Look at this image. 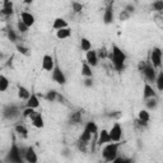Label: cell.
<instances>
[{"label": "cell", "mask_w": 163, "mask_h": 163, "mask_svg": "<svg viewBox=\"0 0 163 163\" xmlns=\"http://www.w3.org/2000/svg\"><path fill=\"white\" fill-rule=\"evenodd\" d=\"M108 57L112 61V64H113V66H115V69L117 71L124 70L125 61H126V55L118 46H116V45L112 46V51L108 54Z\"/></svg>", "instance_id": "6da1fadb"}, {"label": "cell", "mask_w": 163, "mask_h": 163, "mask_svg": "<svg viewBox=\"0 0 163 163\" xmlns=\"http://www.w3.org/2000/svg\"><path fill=\"white\" fill-rule=\"evenodd\" d=\"M118 147H120V143L115 141V143H108V144L103 148L102 155H103L106 162H113L115 160V158L117 157V153H118Z\"/></svg>", "instance_id": "7a4b0ae2"}, {"label": "cell", "mask_w": 163, "mask_h": 163, "mask_svg": "<svg viewBox=\"0 0 163 163\" xmlns=\"http://www.w3.org/2000/svg\"><path fill=\"white\" fill-rule=\"evenodd\" d=\"M7 160L8 162H14V163H22L23 162V157L20 155V150L19 148L17 147V144L13 141V144H12V148L7 155Z\"/></svg>", "instance_id": "3957f363"}, {"label": "cell", "mask_w": 163, "mask_h": 163, "mask_svg": "<svg viewBox=\"0 0 163 163\" xmlns=\"http://www.w3.org/2000/svg\"><path fill=\"white\" fill-rule=\"evenodd\" d=\"M52 80L56 82V83L60 84V86H64L66 83V78H65L63 70H61V68L59 66V64L56 63V61H55V68L52 70Z\"/></svg>", "instance_id": "277c9868"}, {"label": "cell", "mask_w": 163, "mask_h": 163, "mask_svg": "<svg viewBox=\"0 0 163 163\" xmlns=\"http://www.w3.org/2000/svg\"><path fill=\"white\" fill-rule=\"evenodd\" d=\"M150 63L154 68H160L162 65V51L159 47H154L150 52Z\"/></svg>", "instance_id": "5b68a950"}, {"label": "cell", "mask_w": 163, "mask_h": 163, "mask_svg": "<svg viewBox=\"0 0 163 163\" xmlns=\"http://www.w3.org/2000/svg\"><path fill=\"white\" fill-rule=\"evenodd\" d=\"M143 74H144V76L147 78L148 82H155L157 79V71H155V68L153 66V64H147L145 69L143 70Z\"/></svg>", "instance_id": "8992f818"}, {"label": "cell", "mask_w": 163, "mask_h": 163, "mask_svg": "<svg viewBox=\"0 0 163 163\" xmlns=\"http://www.w3.org/2000/svg\"><path fill=\"white\" fill-rule=\"evenodd\" d=\"M110 136H111V140H112V141H120V140H121L122 129H121V126H120L118 122H116V124L111 128V130H110Z\"/></svg>", "instance_id": "52a82bcc"}, {"label": "cell", "mask_w": 163, "mask_h": 163, "mask_svg": "<svg viewBox=\"0 0 163 163\" xmlns=\"http://www.w3.org/2000/svg\"><path fill=\"white\" fill-rule=\"evenodd\" d=\"M55 68V60L51 55H45L42 59V69L46 71H52Z\"/></svg>", "instance_id": "ba28073f"}, {"label": "cell", "mask_w": 163, "mask_h": 163, "mask_svg": "<svg viewBox=\"0 0 163 163\" xmlns=\"http://www.w3.org/2000/svg\"><path fill=\"white\" fill-rule=\"evenodd\" d=\"M18 112H19V110H18V107L14 106V105H8V106H5L4 110H3V113H4V117H5V118H14V117L18 115Z\"/></svg>", "instance_id": "9c48e42d"}, {"label": "cell", "mask_w": 163, "mask_h": 163, "mask_svg": "<svg viewBox=\"0 0 163 163\" xmlns=\"http://www.w3.org/2000/svg\"><path fill=\"white\" fill-rule=\"evenodd\" d=\"M86 59H87V63H88L91 66H96V65L98 64V54H97V51H94V50L87 51Z\"/></svg>", "instance_id": "30bf717a"}, {"label": "cell", "mask_w": 163, "mask_h": 163, "mask_svg": "<svg viewBox=\"0 0 163 163\" xmlns=\"http://www.w3.org/2000/svg\"><path fill=\"white\" fill-rule=\"evenodd\" d=\"M113 4H108L106 10H105V14H103V22L106 24H110L113 22V8H112Z\"/></svg>", "instance_id": "8fae6325"}, {"label": "cell", "mask_w": 163, "mask_h": 163, "mask_svg": "<svg viewBox=\"0 0 163 163\" xmlns=\"http://www.w3.org/2000/svg\"><path fill=\"white\" fill-rule=\"evenodd\" d=\"M24 159H26L28 163H36V162L38 160L37 154H36V152H34L33 147H28V148H27V152H26Z\"/></svg>", "instance_id": "7c38bea8"}, {"label": "cell", "mask_w": 163, "mask_h": 163, "mask_svg": "<svg viewBox=\"0 0 163 163\" xmlns=\"http://www.w3.org/2000/svg\"><path fill=\"white\" fill-rule=\"evenodd\" d=\"M31 120H32V124H33V126H36V128H38V129H42V128H44V125H45L42 115L38 113V112H37V113H34V115L31 117Z\"/></svg>", "instance_id": "4fadbf2b"}, {"label": "cell", "mask_w": 163, "mask_h": 163, "mask_svg": "<svg viewBox=\"0 0 163 163\" xmlns=\"http://www.w3.org/2000/svg\"><path fill=\"white\" fill-rule=\"evenodd\" d=\"M20 20H23L28 27H32L34 24V17L28 12H22V14H20Z\"/></svg>", "instance_id": "5bb4252c"}, {"label": "cell", "mask_w": 163, "mask_h": 163, "mask_svg": "<svg viewBox=\"0 0 163 163\" xmlns=\"http://www.w3.org/2000/svg\"><path fill=\"white\" fill-rule=\"evenodd\" d=\"M111 136H110V131L107 130H102L99 133V138H98V145H102V144H106V143H111Z\"/></svg>", "instance_id": "9a60e30c"}, {"label": "cell", "mask_w": 163, "mask_h": 163, "mask_svg": "<svg viewBox=\"0 0 163 163\" xmlns=\"http://www.w3.org/2000/svg\"><path fill=\"white\" fill-rule=\"evenodd\" d=\"M155 91L153 89V87H150L148 83H145L144 86V89H143V98L144 99H148V98H152V97H155Z\"/></svg>", "instance_id": "2e32d148"}, {"label": "cell", "mask_w": 163, "mask_h": 163, "mask_svg": "<svg viewBox=\"0 0 163 163\" xmlns=\"http://www.w3.org/2000/svg\"><path fill=\"white\" fill-rule=\"evenodd\" d=\"M26 106L27 107H32V108H37L39 106V99H38V97H37L36 93L31 94V97L27 99V105Z\"/></svg>", "instance_id": "e0dca14e"}, {"label": "cell", "mask_w": 163, "mask_h": 163, "mask_svg": "<svg viewBox=\"0 0 163 163\" xmlns=\"http://www.w3.org/2000/svg\"><path fill=\"white\" fill-rule=\"evenodd\" d=\"M31 94H32V93H31L26 87L18 84V97H19L20 99H28V98L31 97Z\"/></svg>", "instance_id": "ac0fdd59"}, {"label": "cell", "mask_w": 163, "mask_h": 163, "mask_svg": "<svg viewBox=\"0 0 163 163\" xmlns=\"http://www.w3.org/2000/svg\"><path fill=\"white\" fill-rule=\"evenodd\" d=\"M71 36V29L69 27L66 28H61L59 31H56V37L60 39H64V38H69Z\"/></svg>", "instance_id": "d6986e66"}, {"label": "cell", "mask_w": 163, "mask_h": 163, "mask_svg": "<svg viewBox=\"0 0 163 163\" xmlns=\"http://www.w3.org/2000/svg\"><path fill=\"white\" fill-rule=\"evenodd\" d=\"M52 27H54V29H56V31H59V29H61V28H66V27H68V22H66L65 19H63V18H56V19L54 20Z\"/></svg>", "instance_id": "ffe728a7"}, {"label": "cell", "mask_w": 163, "mask_h": 163, "mask_svg": "<svg viewBox=\"0 0 163 163\" xmlns=\"http://www.w3.org/2000/svg\"><path fill=\"white\" fill-rule=\"evenodd\" d=\"M13 12H14V10H13V4H12V2H10V0H5L4 5H3L2 13H3L4 15H12Z\"/></svg>", "instance_id": "44dd1931"}, {"label": "cell", "mask_w": 163, "mask_h": 163, "mask_svg": "<svg viewBox=\"0 0 163 163\" xmlns=\"http://www.w3.org/2000/svg\"><path fill=\"white\" fill-rule=\"evenodd\" d=\"M82 75L86 76V78H92V68L88 63H84L83 65H82Z\"/></svg>", "instance_id": "7402d4cb"}, {"label": "cell", "mask_w": 163, "mask_h": 163, "mask_svg": "<svg viewBox=\"0 0 163 163\" xmlns=\"http://www.w3.org/2000/svg\"><path fill=\"white\" fill-rule=\"evenodd\" d=\"M8 87H9V80H8V78L5 75L2 74L0 75V91L5 92L8 89Z\"/></svg>", "instance_id": "603a6c76"}, {"label": "cell", "mask_w": 163, "mask_h": 163, "mask_svg": "<svg viewBox=\"0 0 163 163\" xmlns=\"http://www.w3.org/2000/svg\"><path fill=\"white\" fill-rule=\"evenodd\" d=\"M80 49L83 50V51H89V50H92L91 41H89L88 38H82V41H80Z\"/></svg>", "instance_id": "cb8c5ba5"}, {"label": "cell", "mask_w": 163, "mask_h": 163, "mask_svg": "<svg viewBox=\"0 0 163 163\" xmlns=\"http://www.w3.org/2000/svg\"><path fill=\"white\" fill-rule=\"evenodd\" d=\"M92 133L89 131V130H87L86 128H84V131L82 133V135H80V140H83V141H86V143H88L91 139H92Z\"/></svg>", "instance_id": "d4e9b609"}, {"label": "cell", "mask_w": 163, "mask_h": 163, "mask_svg": "<svg viewBox=\"0 0 163 163\" xmlns=\"http://www.w3.org/2000/svg\"><path fill=\"white\" fill-rule=\"evenodd\" d=\"M155 83H157V88L159 92H163V71H160L155 79Z\"/></svg>", "instance_id": "484cf974"}, {"label": "cell", "mask_w": 163, "mask_h": 163, "mask_svg": "<svg viewBox=\"0 0 163 163\" xmlns=\"http://www.w3.org/2000/svg\"><path fill=\"white\" fill-rule=\"evenodd\" d=\"M138 118L139 120H143V121H149V118H150V116H149V112L147 111V110H141V111H139V113H138Z\"/></svg>", "instance_id": "4316f807"}, {"label": "cell", "mask_w": 163, "mask_h": 163, "mask_svg": "<svg viewBox=\"0 0 163 163\" xmlns=\"http://www.w3.org/2000/svg\"><path fill=\"white\" fill-rule=\"evenodd\" d=\"M86 129L89 130L92 134H97V133H98V128H97V125H96V122H93V121H89V122H88V124L86 125Z\"/></svg>", "instance_id": "83f0119b"}, {"label": "cell", "mask_w": 163, "mask_h": 163, "mask_svg": "<svg viewBox=\"0 0 163 163\" xmlns=\"http://www.w3.org/2000/svg\"><path fill=\"white\" fill-rule=\"evenodd\" d=\"M17 28H18V31H19L20 33H26L29 27L23 22V20H19V22L17 23Z\"/></svg>", "instance_id": "f1b7e54d"}, {"label": "cell", "mask_w": 163, "mask_h": 163, "mask_svg": "<svg viewBox=\"0 0 163 163\" xmlns=\"http://www.w3.org/2000/svg\"><path fill=\"white\" fill-rule=\"evenodd\" d=\"M34 110H36V108H32V107H27V106H26V108H24L23 112H22L23 117H32L34 113H37Z\"/></svg>", "instance_id": "f546056e"}, {"label": "cell", "mask_w": 163, "mask_h": 163, "mask_svg": "<svg viewBox=\"0 0 163 163\" xmlns=\"http://www.w3.org/2000/svg\"><path fill=\"white\" fill-rule=\"evenodd\" d=\"M145 101H147V107H148L149 110H154V108L157 107V99H155V97L148 98V99H145Z\"/></svg>", "instance_id": "4dcf8cb0"}, {"label": "cell", "mask_w": 163, "mask_h": 163, "mask_svg": "<svg viewBox=\"0 0 163 163\" xmlns=\"http://www.w3.org/2000/svg\"><path fill=\"white\" fill-rule=\"evenodd\" d=\"M56 97H57V92H56V91H49V92L46 93V96H45V98H46L49 102H54V101L56 99Z\"/></svg>", "instance_id": "1f68e13d"}, {"label": "cell", "mask_w": 163, "mask_h": 163, "mask_svg": "<svg viewBox=\"0 0 163 163\" xmlns=\"http://www.w3.org/2000/svg\"><path fill=\"white\" fill-rule=\"evenodd\" d=\"M15 133H18L19 135L27 136L28 130H27V129H26V126H23V125H17V126H15Z\"/></svg>", "instance_id": "d6a6232c"}, {"label": "cell", "mask_w": 163, "mask_h": 163, "mask_svg": "<svg viewBox=\"0 0 163 163\" xmlns=\"http://www.w3.org/2000/svg\"><path fill=\"white\" fill-rule=\"evenodd\" d=\"M153 9L157 12H163V0H155L153 3Z\"/></svg>", "instance_id": "836d02e7"}, {"label": "cell", "mask_w": 163, "mask_h": 163, "mask_svg": "<svg viewBox=\"0 0 163 163\" xmlns=\"http://www.w3.org/2000/svg\"><path fill=\"white\" fill-rule=\"evenodd\" d=\"M17 50H18V52H20V54L24 55V56L29 55V49H27V47H24L22 45H17Z\"/></svg>", "instance_id": "e575fe53"}, {"label": "cell", "mask_w": 163, "mask_h": 163, "mask_svg": "<svg viewBox=\"0 0 163 163\" xmlns=\"http://www.w3.org/2000/svg\"><path fill=\"white\" fill-rule=\"evenodd\" d=\"M8 38L10 39V42H15V41H17V33L12 28L8 29Z\"/></svg>", "instance_id": "d590c367"}, {"label": "cell", "mask_w": 163, "mask_h": 163, "mask_svg": "<svg viewBox=\"0 0 163 163\" xmlns=\"http://www.w3.org/2000/svg\"><path fill=\"white\" fill-rule=\"evenodd\" d=\"M70 121L73 122V124H78V122H80V113L79 112H74L70 117Z\"/></svg>", "instance_id": "8d00e7d4"}, {"label": "cell", "mask_w": 163, "mask_h": 163, "mask_svg": "<svg viewBox=\"0 0 163 163\" xmlns=\"http://www.w3.org/2000/svg\"><path fill=\"white\" fill-rule=\"evenodd\" d=\"M71 7H73V10L76 12V13L82 12V9H83V5H82L80 3H78V2H73V3H71Z\"/></svg>", "instance_id": "74e56055"}, {"label": "cell", "mask_w": 163, "mask_h": 163, "mask_svg": "<svg viewBox=\"0 0 163 163\" xmlns=\"http://www.w3.org/2000/svg\"><path fill=\"white\" fill-rule=\"evenodd\" d=\"M98 56H99V57H102V59H106V57L108 56V51H107V49H106L105 46H102V47H101Z\"/></svg>", "instance_id": "f35d334b"}, {"label": "cell", "mask_w": 163, "mask_h": 163, "mask_svg": "<svg viewBox=\"0 0 163 163\" xmlns=\"http://www.w3.org/2000/svg\"><path fill=\"white\" fill-rule=\"evenodd\" d=\"M129 17H130V13L128 10H122L120 13V20H126Z\"/></svg>", "instance_id": "ab89813d"}, {"label": "cell", "mask_w": 163, "mask_h": 163, "mask_svg": "<svg viewBox=\"0 0 163 163\" xmlns=\"http://www.w3.org/2000/svg\"><path fill=\"white\" fill-rule=\"evenodd\" d=\"M145 66H147V63H145V61H140L139 65H138V68H139V70H140L141 73H143V70L145 69Z\"/></svg>", "instance_id": "60d3db41"}, {"label": "cell", "mask_w": 163, "mask_h": 163, "mask_svg": "<svg viewBox=\"0 0 163 163\" xmlns=\"http://www.w3.org/2000/svg\"><path fill=\"white\" fill-rule=\"evenodd\" d=\"M84 84H86L87 87H92V86H93V80H92V78H86Z\"/></svg>", "instance_id": "b9f144b4"}, {"label": "cell", "mask_w": 163, "mask_h": 163, "mask_svg": "<svg viewBox=\"0 0 163 163\" xmlns=\"http://www.w3.org/2000/svg\"><path fill=\"white\" fill-rule=\"evenodd\" d=\"M125 10H128L130 14L131 13H134V10H135V8L133 7V5H126V8H125Z\"/></svg>", "instance_id": "7bdbcfd3"}, {"label": "cell", "mask_w": 163, "mask_h": 163, "mask_svg": "<svg viewBox=\"0 0 163 163\" xmlns=\"http://www.w3.org/2000/svg\"><path fill=\"white\" fill-rule=\"evenodd\" d=\"M32 2H33V0H23L24 4H32Z\"/></svg>", "instance_id": "ee69618b"}, {"label": "cell", "mask_w": 163, "mask_h": 163, "mask_svg": "<svg viewBox=\"0 0 163 163\" xmlns=\"http://www.w3.org/2000/svg\"><path fill=\"white\" fill-rule=\"evenodd\" d=\"M134 2H136V0H134Z\"/></svg>", "instance_id": "f6af8a7d"}]
</instances>
